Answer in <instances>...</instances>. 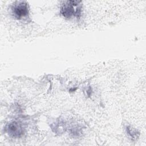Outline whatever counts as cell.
<instances>
[{"instance_id": "277c9868", "label": "cell", "mask_w": 146, "mask_h": 146, "mask_svg": "<svg viewBox=\"0 0 146 146\" xmlns=\"http://www.w3.org/2000/svg\"><path fill=\"white\" fill-rule=\"evenodd\" d=\"M127 132L128 133V135L132 138H136L137 135V131L133 129H132V128L130 127H127Z\"/></svg>"}, {"instance_id": "3957f363", "label": "cell", "mask_w": 146, "mask_h": 146, "mask_svg": "<svg viewBox=\"0 0 146 146\" xmlns=\"http://www.w3.org/2000/svg\"><path fill=\"white\" fill-rule=\"evenodd\" d=\"M6 129L9 135L13 137H19L23 133L22 126L17 121H12L9 123Z\"/></svg>"}, {"instance_id": "6da1fadb", "label": "cell", "mask_w": 146, "mask_h": 146, "mask_svg": "<svg viewBox=\"0 0 146 146\" xmlns=\"http://www.w3.org/2000/svg\"><path fill=\"white\" fill-rule=\"evenodd\" d=\"M80 3V1H67L64 2L60 9L62 15L67 18L72 15L79 17L81 14Z\"/></svg>"}, {"instance_id": "7a4b0ae2", "label": "cell", "mask_w": 146, "mask_h": 146, "mask_svg": "<svg viewBox=\"0 0 146 146\" xmlns=\"http://www.w3.org/2000/svg\"><path fill=\"white\" fill-rule=\"evenodd\" d=\"M12 13L14 17L18 19L26 17L29 15V7L26 1H17L11 8Z\"/></svg>"}]
</instances>
